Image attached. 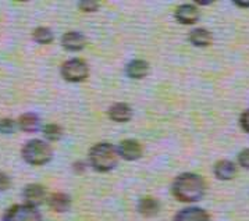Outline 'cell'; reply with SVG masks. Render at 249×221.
I'll use <instances>...</instances> for the list:
<instances>
[{"label": "cell", "instance_id": "obj_25", "mask_svg": "<svg viewBox=\"0 0 249 221\" xmlns=\"http://www.w3.org/2000/svg\"><path fill=\"white\" fill-rule=\"evenodd\" d=\"M74 170L77 171V172H82V171L85 170V166H84V163H75L74 164Z\"/></svg>", "mask_w": 249, "mask_h": 221}, {"label": "cell", "instance_id": "obj_2", "mask_svg": "<svg viewBox=\"0 0 249 221\" xmlns=\"http://www.w3.org/2000/svg\"><path fill=\"white\" fill-rule=\"evenodd\" d=\"M119 151L107 142H100L92 146L89 151V164L93 170L99 172H109L119 163Z\"/></svg>", "mask_w": 249, "mask_h": 221}, {"label": "cell", "instance_id": "obj_26", "mask_svg": "<svg viewBox=\"0 0 249 221\" xmlns=\"http://www.w3.org/2000/svg\"><path fill=\"white\" fill-rule=\"evenodd\" d=\"M235 4L237 6H239V7H249V1H235Z\"/></svg>", "mask_w": 249, "mask_h": 221}, {"label": "cell", "instance_id": "obj_12", "mask_svg": "<svg viewBox=\"0 0 249 221\" xmlns=\"http://www.w3.org/2000/svg\"><path fill=\"white\" fill-rule=\"evenodd\" d=\"M109 117L116 122H127L132 117V110L127 103H114L109 109Z\"/></svg>", "mask_w": 249, "mask_h": 221}, {"label": "cell", "instance_id": "obj_21", "mask_svg": "<svg viewBox=\"0 0 249 221\" xmlns=\"http://www.w3.org/2000/svg\"><path fill=\"white\" fill-rule=\"evenodd\" d=\"M238 163L241 167H244V169L249 170V148L248 149H244V151L239 153Z\"/></svg>", "mask_w": 249, "mask_h": 221}, {"label": "cell", "instance_id": "obj_4", "mask_svg": "<svg viewBox=\"0 0 249 221\" xmlns=\"http://www.w3.org/2000/svg\"><path fill=\"white\" fill-rule=\"evenodd\" d=\"M89 75V67L82 59H70L61 66V77L69 82H81Z\"/></svg>", "mask_w": 249, "mask_h": 221}, {"label": "cell", "instance_id": "obj_9", "mask_svg": "<svg viewBox=\"0 0 249 221\" xmlns=\"http://www.w3.org/2000/svg\"><path fill=\"white\" fill-rule=\"evenodd\" d=\"M61 46L69 51H80L87 46V39H85V36L82 34H80V32L70 31V32H67V34L63 35V38H61Z\"/></svg>", "mask_w": 249, "mask_h": 221}, {"label": "cell", "instance_id": "obj_22", "mask_svg": "<svg viewBox=\"0 0 249 221\" xmlns=\"http://www.w3.org/2000/svg\"><path fill=\"white\" fill-rule=\"evenodd\" d=\"M99 7V3L98 1H81L80 9L85 13H89V11H96Z\"/></svg>", "mask_w": 249, "mask_h": 221}, {"label": "cell", "instance_id": "obj_15", "mask_svg": "<svg viewBox=\"0 0 249 221\" xmlns=\"http://www.w3.org/2000/svg\"><path fill=\"white\" fill-rule=\"evenodd\" d=\"M191 45L196 46V48H206L212 43V34L206 28H195L194 31H191L188 35Z\"/></svg>", "mask_w": 249, "mask_h": 221}, {"label": "cell", "instance_id": "obj_8", "mask_svg": "<svg viewBox=\"0 0 249 221\" xmlns=\"http://www.w3.org/2000/svg\"><path fill=\"white\" fill-rule=\"evenodd\" d=\"M22 196L27 202V204L36 207V206L42 204L46 199V189H45V187H42L39 184H30L25 187V189L22 192Z\"/></svg>", "mask_w": 249, "mask_h": 221}, {"label": "cell", "instance_id": "obj_24", "mask_svg": "<svg viewBox=\"0 0 249 221\" xmlns=\"http://www.w3.org/2000/svg\"><path fill=\"white\" fill-rule=\"evenodd\" d=\"M239 124H241V128L249 134V110H247L245 113H242V116H241V119H239Z\"/></svg>", "mask_w": 249, "mask_h": 221}, {"label": "cell", "instance_id": "obj_14", "mask_svg": "<svg viewBox=\"0 0 249 221\" xmlns=\"http://www.w3.org/2000/svg\"><path fill=\"white\" fill-rule=\"evenodd\" d=\"M48 203H49V207L53 211L64 213V211H67L70 209L71 199L69 195L59 192V193H52L49 196V199H48Z\"/></svg>", "mask_w": 249, "mask_h": 221}, {"label": "cell", "instance_id": "obj_13", "mask_svg": "<svg viewBox=\"0 0 249 221\" xmlns=\"http://www.w3.org/2000/svg\"><path fill=\"white\" fill-rule=\"evenodd\" d=\"M127 75L132 80H142L148 75L149 72V66L143 60H132L127 64L125 67Z\"/></svg>", "mask_w": 249, "mask_h": 221}, {"label": "cell", "instance_id": "obj_5", "mask_svg": "<svg viewBox=\"0 0 249 221\" xmlns=\"http://www.w3.org/2000/svg\"><path fill=\"white\" fill-rule=\"evenodd\" d=\"M3 221H43L36 207L31 204H14L4 213Z\"/></svg>", "mask_w": 249, "mask_h": 221}, {"label": "cell", "instance_id": "obj_17", "mask_svg": "<svg viewBox=\"0 0 249 221\" xmlns=\"http://www.w3.org/2000/svg\"><path fill=\"white\" fill-rule=\"evenodd\" d=\"M18 125L24 132H36L39 130V119L34 113H25L18 119Z\"/></svg>", "mask_w": 249, "mask_h": 221}, {"label": "cell", "instance_id": "obj_10", "mask_svg": "<svg viewBox=\"0 0 249 221\" xmlns=\"http://www.w3.org/2000/svg\"><path fill=\"white\" fill-rule=\"evenodd\" d=\"M174 221H210V216L200 207H187L176 214Z\"/></svg>", "mask_w": 249, "mask_h": 221}, {"label": "cell", "instance_id": "obj_3", "mask_svg": "<svg viewBox=\"0 0 249 221\" xmlns=\"http://www.w3.org/2000/svg\"><path fill=\"white\" fill-rule=\"evenodd\" d=\"M22 159L32 166H43L49 163L53 157V151L49 143L40 139H32L27 142L21 151Z\"/></svg>", "mask_w": 249, "mask_h": 221}, {"label": "cell", "instance_id": "obj_16", "mask_svg": "<svg viewBox=\"0 0 249 221\" xmlns=\"http://www.w3.org/2000/svg\"><path fill=\"white\" fill-rule=\"evenodd\" d=\"M160 203L152 196H145L142 198L138 203V210L142 216L145 217H153L159 213Z\"/></svg>", "mask_w": 249, "mask_h": 221}, {"label": "cell", "instance_id": "obj_7", "mask_svg": "<svg viewBox=\"0 0 249 221\" xmlns=\"http://www.w3.org/2000/svg\"><path fill=\"white\" fill-rule=\"evenodd\" d=\"M176 20L182 25H192L199 20V10L196 9L195 4H181L176 10Z\"/></svg>", "mask_w": 249, "mask_h": 221}, {"label": "cell", "instance_id": "obj_20", "mask_svg": "<svg viewBox=\"0 0 249 221\" xmlns=\"http://www.w3.org/2000/svg\"><path fill=\"white\" fill-rule=\"evenodd\" d=\"M16 130V121L10 120V119H3L0 120V132L3 134H11Z\"/></svg>", "mask_w": 249, "mask_h": 221}, {"label": "cell", "instance_id": "obj_11", "mask_svg": "<svg viewBox=\"0 0 249 221\" xmlns=\"http://www.w3.org/2000/svg\"><path fill=\"white\" fill-rule=\"evenodd\" d=\"M213 172L216 175L217 180H221V181H230L234 178L235 175V164L232 161L230 160H219L214 167H213Z\"/></svg>", "mask_w": 249, "mask_h": 221}, {"label": "cell", "instance_id": "obj_18", "mask_svg": "<svg viewBox=\"0 0 249 221\" xmlns=\"http://www.w3.org/2000/svg\"><path fill=\"white\" fill-rule=\"evenodd\" d=\"M32 38L40 45H49L54 39V35L48 27H38L36 30H34V32H32Z\"/></svg>", "mask_w": 249, "mask_h": 221}, {"label": "cell", "instance_id": "obj_1", "mask_svg": "<svg viewBox=\"0 0 249 221\" xmlns=\"http://www.w3.org/2000/svg\"><path fill=\"white\" fill-rule=\"evenodd\" d=\"M173 195L184 203L198 202L203 198L206 185L203 178L194 172H184L173 182Z\"/></svg>", "mask_w": 249, "mask_h": 221}, {"label": "cell", "instance_id": "obj_23", "mask_svg": "<svg viewBox=\"0 0 249 221\" xmlns=\"http://www.w3.org/2000/svg\"><path fill=\"white\" fill-rule=\"evenodd\" d=\"M11 185L10 177L4 172H0V191H6L9 189V187Z\"/></svg>", "mask_w": 249, "mask_h": 221}, {"label": "cell", "instance_id": "obj_6", "mask_svg": "<svg viewBox=\"0 0 249 221\" xmlns=\"http://www.w3.org/2000/svg\"><path fill=\"white\" fill-rule=\"evenodd\" d=\"M117 151H119L120 157L128 161L138 160L142 156V146L140 142L134 141V139H125L121 142Z\"/></svg>", "mask_w": 249, "mask_h": 221}, {"label": "cell", "instance_id": "obj_19", "mask_svg": "<svg viewBox=\"0 0 249 221\" xmlns=\"http://www.w3.org/2000/svg\"><path fill=\"white\" fill-rule=\"evenodd\" d=\"M43 135L50 142L59 141L60 138H61V135H63V130L57 124H48L43 128Z\"/></svg>", "mask_w": 249, "mask_h": 221}]
</instances>
